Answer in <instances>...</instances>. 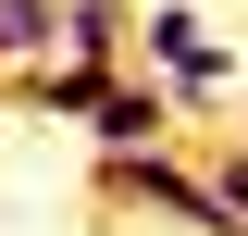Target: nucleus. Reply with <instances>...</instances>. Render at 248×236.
Returning a JSON list of instances; mask_svg holds the SVG:
<instances>
[{
	"instance_id": "4",
	"label": "nucleus",
	"mask_w": 248,
	"mask_h": 236,
	"mask_svg": "<svg viewBox=\"0 0 248 236\" xmlns=\"http://www.w3.org/2000/svg\"><path fill=\"white\" fill-rule=\"evenodd\" d=\"M199 174H211V199H223V224L248 236V137H223V149H199Z\"/></svg>"
},
{
	"instance_id": "1",
	"label": "nucleus",
	"mask_w": 248,
	"mask_h": 236,
	"mask_svg": "<svg viewBox=\"0 0 248 236\" xmlns=\"http://www.w3.org/2000/svg\"><path fill=\"white\" fill-rule=\"evenodd\" d=\"M124 62H137L149 87H174V112H236L248 100V50H223L186 0H137V50Z\"/></svg>"
},
{
	"instance_id": "2",
	"label": "nucleus",
	"mask_w": 248,
	"mask_h": 236,
	"mask_svg": "<svg viewBox=\"0 0 248 236\" xmlns=\"http://www.w3.org/2000/svg\"><path fill=\"white\" fill-rule=\"evenodd\" d=\"M174 124H186V112H174V87H149L137 62H124L112 87L87 100V137H99V149H161V137H174Z\"/></svg>"
},
{
	"instance_id": "3",
	"label": "nucleus",
	"mask_w": 248,
	"mask_h": 236,
	"mask_svg": "<svg viewBox=\"0 0 248 236\" xmlns=\"http://www.w3.org/2000/svg\"><path fill=\"white\" fill-rule=\"evenodd\" d=\"M62 50V0H0V62H50Z\"/></svg>"
}]
</instances>
